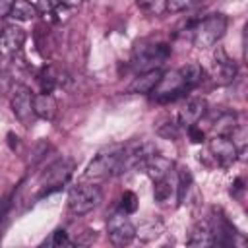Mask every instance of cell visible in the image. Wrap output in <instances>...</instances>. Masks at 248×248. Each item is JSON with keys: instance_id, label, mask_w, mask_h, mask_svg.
I'll use <instances>...</instances> for the list:
<instances>
[{"instance_id": "cell-31", "label": "cell", "mask_w": 248, "mask_h": 248, "mask_svg": "<svg viewBox=\"0 0 248 248\" xmlns=\"http://www.w3.org/2000/svg\"><path fill=\"white\" fill-rule=\"evenodd\" d=\"M81 2H83V0H60V4H64V6H68V8H78Z\"/></svg>"}, {"instance_id": "cell-24", "label": "cell", "mask_w": 248, "mask_h": 248, "mask_svg": "<svg viewBox=\"0 0 248 248\" xmlns=\"http://www.w3.org/2000/svg\"><path fill=\"white\" fill-rule=\"evenodd\" d=\"M196 4H200V0H167V12H186Z\"/></svg>"}, {"instance_id": "cell-4", "label": "cell", "mask_w": 248, "mask_h": 248, "mask_svg": "<svg viewBox=\"0 0 248 248\" xmlns=\"http://www.w3.org/2000/svg\"><path fill=\"white\" fill-rule=\"evenodd\" d=\"M186 91H190V89H188L180 70H170V72L161 74V78H159V81L151 93H153V99L157 103H169V101L178 99Z\"/></svg>"}, {"instance_id": "cell-8", "label": "cell", "mask_w": 248, "mask_h": 248, "mask_svg": "<svg viewBox=\"0 0 248 248\" xmlns=\"http://www.w3.org/2000/svg\"><path fill=\"white\" fill-rule=\"evenodd\" d=\"M10 105H12V112L14 116L23 124V126H31L35 122V110H33V93L27 85H14L12 89V97H10Z\"/></svg>"}, {"instance_id": "cell-30", "label": "cell", "mask_w": 248, "mask_h": 248, "mask_svg": "<svg viewBox=\"0 0 248 248\" xmlns=\"http://www.w3.org/2000/svg\"><path fill=\"white\" fill-rule=\"evenodd\" d=\"M159 132H161V134H165V136H169V138H176V136H178V126H176V124H172V122H169V124H167V130H165V128H161Z\"/></svg>"}, {"instance_id": "cell-14", "label": "cell", "mask_w": 248, "mask_h": 248, "mask_svg": "<svg viewBox=\"0 0 248 248\" xmlns=\"http://www.w3.org/2000/svg\"><path fill=\"white\" fill-rule=\"evenodd\" d=\"M33 110H35V116L37 118L52 120L56 116V110H58L56 99L50 93H45V91L35 93L33 95Z\"/></svg>"}, {"instance_id": "cell-7", "label": "cell", "mask_w": 248, "mask_h": 248, "mask_svg": "<svg viewBox=\"0 0 248 248\" xmlns=\"http://www.w3.org/2000/svg\"><path fill=\"white\" fill-rule=\"evenodd\" d=\"M155 153V147L151 141L147 140H136L132 141L130 145L122 147L120 151V159H118V169H116V174H122V172H128L140 165H143V161Z\"/></svg>"}, {"instance_id": "cell-12", "label": "cell", "mask_w": 248, "mask_h": 248, "mask_svg": "<svg viewBox=\"0 0 248 248\" xmlns=\"http://www.w3.org/2000/svg\"><path fill=\"white\" fill-rule=\"evenodd\" d=\"M205 110H207L205 99H202V97H192V99H188L186 105L180 108L178 122H180L182 126H186V128L192 126V124H198V122L203 118Z\"/></svg>"}, {"instance_id": "cell-11", "label": "cell", "mask_w": 248, "mask_h": 248, "mask_svg": "<svg viewBox=\"0 0 248 248\" xmlns=\"http://www.w3.org/2000/svg\"><path fill=\"white\" fill-rule=\"evenodd\" d=\"M25 43V31L17 25H6L0 33V54L2 56H14L21 50Z\"/></svg>"}, {"instance_id": "cell-16", "label": "cell", "mask_w": 248, "mask_h": 248, "mask_svg": "<svg viewBox=\"0 0 248 248\" xmlns=\"http://www.w3.org/2000/svg\"><path fill=\"white\" fill-rule=\"evenodd\" d=\"M186 242L188 246H213V229L207 221H200L192 227Z\"/></svg>"}, {"instance_id": "cell-5", "label": "cell", "mask_w": 248, "mask_h": 248, "mask_svg": "<svg viewBox=\"0 0 248 248\" xmlns=\"http://www.w3.org/2000/svg\"><path fill=\"white\" fill-rule=\"evenodd\" d=\"M170 54V48L163 43L157 45H140L134 50V58H132V66L138 72H145V70H155L159 68Z\"/></svg>"}, {"instance_id": "cell-15", "label": "cell", "mask_w": 248, "mask_h": 248, "mask_svg": "<svg viewBox=\"0 0 248 248\" xmlns=\"http://www.w3.org/2000/svg\"><path fill=\"white\" fill-rule=\"evenodd\" d=\"M161 70L159 68H155V70H145V72H140L136 78H134V81L130 83V87H128V93H151L153 91V87L157 85V81H159V78H161Z\"/></svg>"}, {"instance_id": "cell-10", "label": "cell", "mask_w": 248, "mask_h": 248, "mask_svg": "<svg viewBox=\"0 0 248 248\" xmlns=\"http://www.w3.org/2000/svg\"><path fill=\"white\" fill-rule=\"evenodd\" d=\"M209 153L221 167H231L240 155L236 145L232 143V140L225 138V136H213V140L209 141Z\"/></svg>"}, {"instance_id": "cell-1", "label": "cell", "mask_w": 248, "mask_h": 248, "mask_svg": "<svg viewBox=\"0 0 248 248\" xmlns=\"http://www.w3.org/2000/svg\"><path fill=\"white\" fill-rule=\"evenodd\" d=\"M229 25V19L225 14H211L207 17H203L202 21H198L192 27V43L196 48H211L213 45H217L221 41V37L225 35Z\"/></svg>"}, {"instance_id": "cell-9", "label": "cell", "mask_w": 248, "mask_h": 248, "mask_svg": "<svg viewBox=\"0 0 248 248\" xmlns=\"http://www.w3.org/2000/svg\"><path fill=\"white\" fill-rule=\"evenodd\" d=\"M236 64L234 60H231L223 48H217L215 58H213V66H211V78L217 85H229L234 81L236 78Z\"/></svg>"}, {"instance_id": "cell-23", "label": "cell", "mask_w": 248, "mask_h": 248, "mask_svg": "<svg viewBox=\"0 0 248 248\" xmlns=\"http://www.w3.org/2000/svg\"><path fill=\"white\" fill-rule=\"evenodd\" d=\"M120 209H122L124 213H134V211L138 209V196H136L134 192L126 190V192L122 194V198H120Z\"/></svg>"}, {"instance_id": "cell-2", "label": "cell", "mask_w": 248, "mask_h": 248, "mask_svg": "<svg viewBox=\"0 0 248 248\" xmlns=\"http://www.w3.org/2000/svg\"><path fill=\"white\" fill-rule=\"evenodd\" d=\"M101 198H103V194H101V188L97 184L74 186L68 194V209L74 215H85L99 205Z\"/></svg>"}, {"instance_id": "cell-6", "label": "cell", "mask_w": 248, "mask_h": 248, "mask_svg": "<svg viewBox=\"0 0 248 248\" xmlns=\"http://www.w3.org/2000/svg\"><path fill=\"white\" fill-rule=\"evenodd\" d=\"M136 231L138 229L128 219V213H124L120 207L114 213H110V217L107 221V234H108V240L114 246H126V244H130L136 238Z\"/></svg>"}, {"instance_id": "cell-18", "label": "cell", "mask_w": 248, "mask_h": 248, "mask_svg": "<svg viewBox=\"0 0 248 248\" xmlns=\"http://www.w3.org/2000/svg\"><path fill=\"white\" fill-rule=\"evenodd\" d=\"M236 128H238V118H236L234 112H221L215 118L213 126H211V130H213L215 136H225V138H231V134Z\"/></svg>"}, {"instance_id": "cell-13", "label": "cell", "mask_w": 248, "mask_h": 248, "mask_svg": "<svg viewBox=\"0 0 248 248\" xmlns=\"http://www.w3.org/2000/svg\"><path fill=\"white\" fill-rule=\"evenodd\" d=\"M143 169L147 172V176L155 182V180H161V178H167V174L170 172L172 169V161L165 155H159V153H151L145 161H143Z\"/></svg>"}, {"instance_id": "cell-17", "label": "cell", "mask_w": 248, "mask_h": 248, "mask_svg": "<svg viewBox=\"0 0 248 248\" xmlns=\"http://www.w3.org/2000/svg\"><path fill=\"white\" fill-rule=\"evenodd\" d=\"M72 161H68V159H62V161H56L48 170H46V174H45V178L46 180H50V186H54V188H58L62 182H66L68 180V176L72 174Z\"/></svg>"}, {"instance_id": "cell-3", "label": "cell", "mask_w": 248, "mask_h": 248, "mask_svg": "<svg viewBox=\"0 0 248 248\" xmlns=\"http://www.w3.org/2000/svg\"><path fill=\"white\" fill-rule=\"evenodd\" d=\"M120 151L122 147H110V149H105L101 151L85 169V178L91 180V182H99V180H105L108 176H114L116 174V169H118V159H120Z\"/></svg>"}, {"instance_id": "cell-20", "label": "cell", "mask_w": 248, "mask_h": 248, "mask_svg": "<svg viewBox=\"0 0 248 248\" xmlns=\"http://www.w3.org/2000/svg\"><path fill=\"white\" fill-rule=\"evenodd\" d=\"M180 74H182V78H184L188 89H194V87L203 79V68H202L200 64H196V62H190V64L182 66V68H180Z\"/></svg>"}, {"instance_id": "cell-26", "label": "cell", "mask_w": 248, "mask_h": 248, "mask_svg": "<svg viewBox=\"0 0 248 248\" xmlns=\"http://www.w3.org/2000/svg\"><path fill=\"white\" fill-rule=\"evenodd\" d=\"M50 244H52V246H72V242H70V238H68L66 231H62V229H58V231H54V232H52Z\"/></svg>"}, {"instance_id": "cell-29", "label": "cell", "mask_w": 248, "mask_h": 248, "mask_svg": "<svg viewBox=\"0 0 248 248\" xmlns=\"http://www.w3.org/2000/svg\"><path fill=\"white\" fill-rule=\"evenodd\" d=\"M12 6H14V0H0V19L10 16Z\"/></svg>"}, {"instance_id": "cell-27", "label": "cell", "mask_w": 248, "mask_h": 248, "mask_svg": "<svg viewBox=\"0 0 248 248\" xmlns=\"http://www.w3.org/2000/svg\"><path fill=\"white\" fill-rule=\"evenodd\" d=\"M58 4H60V0H37L35 6H37V10L41 14H52Z\"/></svg>"}, {"instance_id": "cell-22", "label": "cell", "mask_w": 248, "mask_h": 248, "mask_svg": "<svg viewBox=\"0 0 248 248\" xmlns=\"http://www.w3.org/2000/svg\"><path fill=\"white\" fill-rule=\"evenodd\" d=\"M170 192H172V188H170V184H169L167 178L155 180V188H153V198H155V202H159V203L167 202V200L170 198Z\"/></svg>"}, {"instance_id": "cell-19", "label": "cell", "mask_w": 248, "mask_h": 248, "mask_svg": "<svg viewBox=\"0 0 248 248\" xmlns=\"http://www.w3.org/2000/svg\"><path fill=\"white\" fill-rule=\"evenodd\" d=\"M39 10L35 4H31L29 0H14L10 17H14L16 21H31L33 17H37Z\"/></svg>"}, {"instance_id": "cell-32", "label": "cell", "mask_w": 248, "mask_h": 248, "mask_svg": "<svg viewBox=\"0 0 248 248\" xmlns=\"http://www.w3.org/2000/svg\"><path fill=\"white\" fill-rule=\"evenodd\" d=\"M0 58H2V54H0Z\"/></svg>"}, {"instance_id": "cell-28", "label": "cell", "mask_w": 248, "mask_h": 248, "mask_svg": "<svg viewBox=\"0 0 248 248\" xmlns=\"http://www.w3.org/2000/svg\"><path fill=\"white\" fill-rule=\"evenodd\" d=\"M188 136H190V141H194V143H202L205 140V132L196 124L188 126Z\"/></svg>"}, {"instance_id": "cell-25", "label": "cell", "mask_w": 248, "mask_h": 248, "mask_svg": "<svg viewBox=\"0 0 248 248\" xmlns=\"http://www.w3.org/2000/svg\"><path fill=\"white\" fill-rule=\"evenodd\" d=\"M190 182H192V176H190L188 169H180L178 170V202L184 200V194L188 192Z\"/></svg>"}, {"instance_id": "cell-21", "label": "cell", "mask_w": 248, "mask_h": 248, "mask_svg": "<svg viewBox=\"0 0 248 248\" xmlns=\"http://www.w3.org/2000/svg\"><path fill=\"white\" fill-rule=\"evenodd\" d=\"M136 6L147 16H163L167 12V0H136Z\"/></svg>"}]
</instances>
